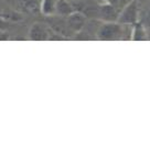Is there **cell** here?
Masks as SVG:
<instances>
[{
    "mask_svg": "<svg viewBox=\"0 0 150 150\" xmlns=\"http://www.w3.org/2000/svg\"><path fill=\"white\" fill-rule=\"evenodd\" d=\"M29 38L31 40H49L54 38V32L52 31L50 27L45 23L41 22H35L32 24V27L30 28L29 31Z\"/></svg>",
    "mask_w": 150,
    "mask_h": 150,
    "instance_id": "obj_4",
    "label": "cell"
},
{
    "mask_svg": "<svg viewBox=\"0 0 150 150\" xmlns=\"http://www.w3.org/2000/svg\"><path fill=\"white\" fill-rule=\"evenodd\" d=\"M7 28H8V22L5 21L4 19L0 18V31H4V30H6Z\"/></svg>",
    "mask_w": 150,
    "mask_h": 150,
    "instance_id": "obj_8",
    "label": "cell"
},
{
    "mask_svg": "<svg viewBox=\"0 0 150 150\" xmlns=\"http://www.w3.org/2000/svg\"><path fill=\"white\" fill-rule=\"evenodd\" d=\"M11 2L14 8L20 12H23L29 16L40 14L41 0H11Z\"/></svg>",
    "mask_w": 150,
    "mask_h": 150,
    "instance_id": "obj_3",
    "label": "cell"
},
{
    "mask_svg": "<svg viewBox=\"0 0 150 150\" xmlns=\"http://www.w3.org/2000/svg\"><path fill=\"white\" fill-rule=\"evenodd\" d=\"M57 2H59V0H41L40 13L47 16V17L55 16Z\"/></svg>",
    "mask_w": 150,
    "mask_h": 150,
    "instance_id": "obj_6",
    "label": "cell"
},
{
    "mask_svg": "<svg viewBox=\"0 0 150 150\" xmlns=\"http://www.w3.org/2000/svg\"><path fill=\"white\" fill-rule=\"evenodd\" d=\"M74 10L72 8L70 0H59L57 7H56V14L60 17H66L73 12Z\"/></svg>",
    "mask_w": 150,
    "mask_h": 150,
    "instance_id": "obj_7",
    "label": "cell"
},
{
    "mask_svg": "<svg viewBox=\"0 0 150 150\" xmlns=\"http://www.w3.org/2000/svg\"><path fill=\"white\" fill-rule=\"evenodd\" d=\"M65 20L70 31L72 32L73 35H75L76 33H79L83 29V27H84L86 21H87V18L82 12L73 11L71 14L66 16Z\"/></svg>",
    "mask_w": 150,
    "mask_h": 150,
    "instance_id": "obj_5",
    "label": "cell"
},
{
    "mask_svg": "<svg viewBox=\"0 0 150 150\" xmlns=\"http://www.w3.org/2000/svg\"><path fill=\"white\" fill-rule=\"evenodd\" d=\"M138 1L131 0L128 2L118 14L117 21L122 24H135L139 18V9H138Z\"/></svg>",
    "mask_w": 150,
    "mask_h": 150,
    "instance_id": "obj_2",
    "label": "cell"
},
{
    "mask_svg": "<svg viewBox=\"0 0 150 150\" xmlns=\"http://www.w3.org/2000/svg\"><path fill=\"white\" fill-rule=\"evenodd\" d=\"M132 24H122L118 21L100 22L96 33L99 40H128L132 38Z\"/></svg>",
    "mask_w": 150,
    "mask_h": 150,
    "instance_id": "obj_1",
    "label": "cell"
}]
</instances>
